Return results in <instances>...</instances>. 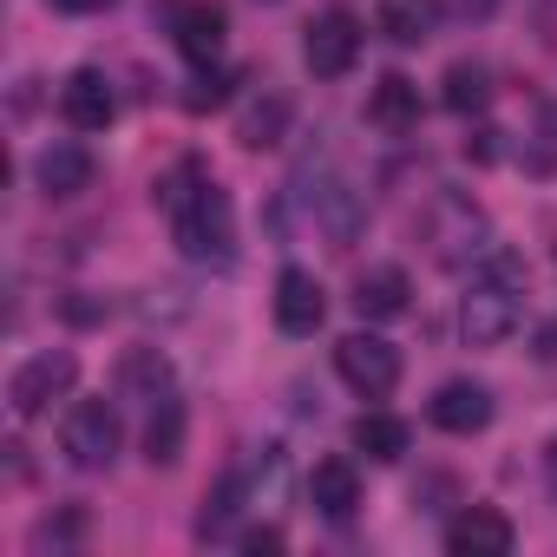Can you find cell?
Listing matches in <instances>:
<instances>
[{
  "label": "cell",
  "mask_w": 557,
  "mask_h": 557,
  "mask_svg": "<svg viewBox=\"0 0 557 557\" xmlns=\"http://www.w3.org/2000/svg\"><path fill=\"white\" fill-rule=\"evenodd\" d=\"M158 203L171 210V236L190 262H216V269L236 262V210L197 158H184L177 171L158 177Z\"/></svg>",
  "instance_id": "1"
},
{
  "label": "cell",
  "mask_w": 557,
  "mask_h": 557,
  "mask_svg": "<svg viewBox=\"0 0 557 557\" xmlns=\"http://www.w3.org/2000/svg\"><path fill=\"white\" fill-rule=\"evenodd\" d=\"M511 275H518V262H511V256H492V283H472V289H466V302H459V335H466L472 348H498V342L518 335L524 302H518V289H511Z\"/></svg>",
  "instance_id": "2"
},
{
  "label": "cell",
  "mask_w": 557,
  "mask_h": 557,
  "mask_svg": "<svg viewBox=\"0 0 557 557\" xmlns=\"http://www.w3.org/2000/svg\"><path fill=\"white\" fill-rule=\"evenodd\" d=\"M335 374L361 394V400H387L400 387V348L381 335H342L335 342Z\"/></svg>",
  "instance_id": "3"
},
{
  "label": "cell",
  "mask_w": 557,
  "mask_h": 557,
  "mask_svg": "<svg viewBox=\"0 0 557 557\" xmlns=\"http://www.w3.org/2000/svg\"><path fill=\"white\" fill-rule=\"evenodd\" d=\"M73 381H79V361H73L66 348H47V355L21 361L14 381H8V407H14V420H40L60 394H73Z\"/></svg>",
  "instance_id": "4"
},
{
  "label": "cell",
  "mask_w": 557,
  "mask_h": 557,
  "mask_svg": "<svg viewBox=\"0 0 557 557\" xmlns=\"http://www.w3.org/2000/svg\"><path fill=\"white\" fill-rule=\"evenodd\" d=\"M60 453H66L79 472H106V466L119 459V413H112L106 400L66 407V420H60Z\"/></svg>",
  "instance_id": "5"
},
{
  "label": "cell",
  "mask_w": 557,
  "mask_h": 557,
  "mask_svg": "<svg viewBox=\"0 0 557 557\" xmlns=\"http://www.w3.org/2000/svg\"><path fill=\"white\" fill-rule=\"evenodd\" d=\"M302 60H309V73L315 79H342V73H355V60H361V21L355 14H322V21H309V34H302Z\"/></svg>",
  "instance_id": "6"
},
{
  "label": "cell",
  "mask_w": 557,
  "mask_h": 557,
  "mask_svg": "<svg viewBox=\"0 0 557 557\" xmlns=\"http://www.w3.org/2000/svg\"><path fill=\"white\" fill-rule=\"evenodd\" d=\"M171 34H177V53L190 66H216L223 40H230V14L216 8V0H184V8L171 14Z\"/></svg>",
  "instance_id": "7"
},
{
  "label": "cell",
  "mask_w": 557,
  "mask_h": 557,
  "mask_svg": "<svg viewBox=\"0 0 557 557\" xmlns=\"http://www.w3.org/2000/svg\"><path fill=\"white\" fill-rule=\"evenodd\" d=\"M60 119H66L73 132H106V125L119 119V92H112V79H106L99 66H79V73L60 86Z\"/></svg>",
  "instance_id": "8"
},
{
  "label": "cell",
  "mask_w": 557,
  "mask_h": 557,
  "mask_svg": "<svg viewBox=\"0 0 557 557\" xmlns=\"http://www.w3.org/2000/svg\"><path fill=\"white\" fill-rule=\"evenodd\" d=\"M511 518L498 511V505H466L453 524H446V550L453 557H505L511 550Z\"/></svg>",
  "instance_id": "9"
},
{
  "label": "cell",
  "mask_w": 557,
  "mask_h": 557,
  "mask_svg": "<svg viewBox=\"0 0 557 557\" xmlns=\"http://www.w3.org/2000/svg\"><path fill=\"white\" fill-rule=\"evenodd\" d=\"M322 315H329V296H322V283L309 269H283V275H275V329H283V335H315Z\"/></svg>",
  "instance_id": "10"
},
{
  "label": "cell",
  "mask_w": 557,
  "mask_h": 557,
  "mask_svg": "<svg viewBox=\"0 0 557 557\" xmlns=\"http://www.w3.org/2000/svg\"><path fill=\"white\" fill-rule=\"evenodd\" d=\"M368 125L387 132V138L420 132V86H413L407 73H381V79L368 86Z\"/></svg>",
  "instance_id": "11"
},
{
  "label": "cell",
  "mask_w": 557,
  "mask_h": 557,
  "mask_svg": "<svg viewBox=\"0 0 557 557\" xmlns=\"http://www.w3.org/2000/svg\"><path fill=\"white\" fill-rule=\"evenodd\" d=\"M433 426L440 433H459V440H472V433H485L492 426V394L479 387V381H446L440 394H433Z\"/></svg>",
  "instance_id": "12"
},
{
  "label": "cell",
  "mask_w": 557,
  "mask_h": 557,
  "mask_svg": "<svg viewBox=\"0 0 557 557\" xmlns=\"http://www.w3.org/2000/svg\"><path fill=\"white\" fill-rule=\"evenodd\" d=\"M34 177H40L47 197H79V190H92V151L73 145V138H53V145L34 158Z\"/></svg>",
  "instance_id": "13"
},
{
  "label": "cell",
  "mask_w": 557,
  "mask_h": 557,
  "mask_svg": "<svg viewBox=\"0 0 557 557\" xmlns=\"http://www.w3.org/2000/svg\"><path fill=\"white\" fill-rule=\"evenodd\" d=\"M309 505H315L329 524H348V518L361 511V479H355V466H348V459H315V472H309Z\"/></svg>",
  "instance_id": "14"
},
{
  "label": "cell",
  "mask_w": 557,
  "mask_h": 557,
  "mask_svg": "<svg viewBox=\"0 0 557 557\" xmlns=\"http://www.w3.org/2000/svg\"><path fill=\"white\" fill-rule=\"evenodd\" d=\"M407 302H413L407 269H394V262L361 269V283H355V309H361L368 322H394V315H407Z\"/></svg>",
  "instance_id": "15"
},
{
  "label": "cell",
  "mask_w": 557,
  "mask_h": 557,
  "mask_svg": "<svg viewBox=\"0 0 557 557\" xmlns=\"http://www.w3.org/2000/svg\"><path fill=\"white\" fill-rule=\"evenodd\" d=\"M119 394H125V400H145V407L171 400V361H164L158 348H132V355L119 361Z\"/></svg>",
  "instance_id": "16"
},
{
  "label": "cell",
  "mask_w": 557,
  "mask_h": 557,
  "mask_svg": "<svg viewBox=\"0 0 557 557\" xmlns=\"http://www.w3.org/2000/svg\"><path fill=\"white\" fill-rule=\"evenodd\" d=\"M440 27V0H381V34L394 47H420Z\"/></svg>",
  "instance_id": "17"
},
{
  "label": "cell",
  "mask_w": 557,
  "mask_h": 557,
  "mask_svg": "<svg viewBox=\"0 0 557 557\" xmlns=\"http://www.w3.org/2000/svg\"><path fill=\"white\" fill-rule=\"evenodd\" d=\"M283 132H289V99H283V92H262V99H249V106H243V119H236V138H243L249 151H262V145H283Z\"/></svg>",
  "instance_id": "18"
},
{
  "label": "cell",
  "mask_w": 557,
  "mask_h": 557,
  "mask_svg": "<svg viewBox=\"0 0 557 557\" xmlns=\"http://www.w3.org/2000/svg\"><path fill=\"white\" fill-rule=\"evenodd\" d=\"M355 453H368V459H381V466H394V459H407V420H394V413H361L355 420Z\"/></svg>",
  "instance_id": "19"
},
{
  "label": "cell",
  "mask_w": 557,
  "mask_h": 557,
  "mask_svg": "<svg viewBox=\"0 0 557 557\" xmlns=\"http://www.w3.org/2000/svg\"><path fill=\"white\" fill-rule=\"evenodd\" d=\"M446 112H459V119H472V112H485L492 106V73L479 66V60H453L446 66Z\"/></svg>",
  "instance_id": "20"
},
{
  "label": "cell",
  "mask_w": 557,
  "mask_h": 557,
  "mask_svg": "<svg viewBox=\"0 0 557 557\" xmlns=\"http://www.w3.org/2000/svg\"><path fill=\"white\" fill-rule=\"evenodd\" d=\"M145 459L151 466H177L184 459V400H158L151 407V426H145Z\"/></svg>",
  "instance_id": "21"
},
{
  "label": "cell",
  "mask_w": 557,
  "mask_h": 557,
  "mask_svg": "<svg viewBox=\"0 0 557 557\" xmlns=\"http://www.w3.org/2000/svg\"><path fill=\"white\" fill-rule=\"evenodd\" d=\"M223 99H230V79L216 66H197V79L184 86V112H216Z\"/></svg>",
  "instance_id": "22"
},
{
  "label": "cell",
  "mask_w": 557,
  "mask_h": 557,
  "mask_svg": "<svg viewBox=\"0 0 557 557\" xmlns=\"http://www.w3.org/2000/svg\"><path fill=\"white\" fill-rule=\"evenodd\" d=\"M236 498H243V485L236 479H223L210 498H203V518H197V537H223V524H230V511H236Z\"/></svg>",
  "instance_id": "23"
},
{
  "label": "cell",
  "mask_w": 557,
  "mask_h": 557,
  "mask_svg": "<svg viewBox=\"0 0 557 557\" xmlns=\"http://www.w3.org/2000/svg\"><path fill=\"white\" fill-rule=\"evenodd\" d=\"M243 550H283V531H275V524H256V531H243Z\"/></svg>",
  "instance_id": "24"
},
{
  "label": "cell",
  "mask_w": 557,
  "mask_h": 557,
  "mask_svg": "<svg viewBox=\"0 0 557 557\" xmlns=\"http://www.w3.org/2000/svg\"><path fill=\"white\" fill-rule=\"evenodd\" d=\"M47 8H60V14H99V8H112V0H47Z\"/></svg>",
  "instance_id": "25"
},
{
  "label": "cell",
  "mask_w": 557,
  "mask_h": 557,
  "mask_svg": "<svg viewBox=\"0 0 557 557\" xmlns=\"http://www.w3.org/2000/svg\"><path fill=\"white\" fill-rule=\"evenodd\" d=\"M544 485H550V492H557V440H550V446H544Z\"/></svg>",
  "instance_id": "26"
},
{
  "label": "cell",
  "mask_w": 557,
  "mask_h": 557,
  "mask_svg": "<svg viewBox=\"0 0 557 557\" xmlns=\"http://www.w3.org/2000/svg\"><path fill=\"white\" fill-rule=\"evenodd\" d=\"M498 8V0H466V14H492Z\"/></svg>",
  "instance_id": "27"
}]
</instances>
